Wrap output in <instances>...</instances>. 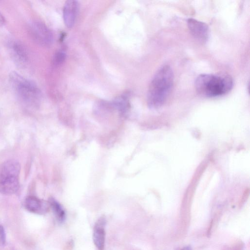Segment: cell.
Returning a JSON list of instances; mask_svg holds the SVG:
<instances>
[{
    "label": "cell",
    "instance_id": "cell-3",
    "mask_svg": "<svg viewBox=\"0 0 250 250\" xmlns=\"http://www.w3.org/2000/svg\"><path fill=\"white\" fill-rule=\"evenodd\" d=\"M9 79L12 88L23 101L32 105L39 102L41 92L33 82L16 72H11Z\"/></svg>",
    "mask_w": 250,
    "mask_h": 250
},
{
    "label": "cell",
    "instance_id": "cell-5",
    "mask_svg": "<svg viewBox=\"0 0 250 250\" xmlns=\"http://www.w3.org/2000/svg\"><path fill=\"white\" fill-rule=\"evenodd\" d=\"M30 32L35 41L43 46L50 45L53 40L52 33L43 23L36 21L30 26Z\"/></svg>",
    "mask_w": 250,
    "mask_h": 250
},
{
    "label": "cell",
    "instance_id": "cell-10",
    "mask_svg": "<svg viewBox=\"0 0 250 250\" xmlns=\"http://www.w3.org/2000/svg\"><path fill=\"white\" fill-rule=\"evenodd\" d=\"M9 47L13 57L17 62L23 64L27 62L28 58L27 51L22 43L13 41L9 43Z\"/></svg>",
    "mask_w": 250,
    "mask_h": 250
},
{
    "label": "cell",
    "instance_id": "cell-1",
    "mask_svg": "<svg viewBox=\"0 0 250 250\" xmlns=\"http://www.w3.org/2000/svg\"><path fill=\"white\" fill-rule=\"evenodd\" d=\"M174 75L168 65L160 68L153 77L147 92V101L151 108L162 106L168 97L173 86Z\"/></svg>",
    "mask_w": 250,
    "mask_h": 250
},
{
    "label": "cell",
    "instance_id": "cell-13",
    "mask_svg": "<svg viewBox=\"0 0 250 250\" xmlns=\"http://www.w3.org/2000/svg\"><path fill=\"white\" fill-rule=\"evenodd\" d=\"M66 54L62 50L57 52L54 58V62L55 64H60L62 63L65 59Z\"/></svg>",
    "mask_w": 250,
    "mask_h": 250
},
{
    "label": "cell",
    "instance_id": "cell-6",
    "mask_svg": "<svg viewBox=\"0 0 250 250\" xmlns=\"http://www.w3.org/2000/svg\"><path fill=\"white\" fill-rule=\"evenodd\" d=\"M188 28L191 34L202 42H206L208 38L209 28L205 23L193 18L187 21Z\"/></svg>",
    "mask_w": 250,
    "mask_h": 250
},
{
    "label": "cell",
    "instance_id": "cell-11",
    "mask_svg": "<svg viewBox=\"0 0 250 250\" xmlns=\"http://www.w3.org/2000/svg\"><path fill=\"white\" fill-rule=\"evenodd\" d=\"M49 204L58 220L60 222H63L65 218V212L62 206L53 198L50 199Z\"/></svg>",
    "mask_w": 250,
    "mask_h": 250
},
{
    "label": "cell",
    "instance_id": "cell-8",
    "mask_svg": "<svg viewBox=\"0 0 250 250\" xmlns=\"http://www.w3.org/2000/svg\"><path fill=\"white\" fill-rule=\"evenodd\" d=\"M106 220L104 217L100 218L96 222L93 233V242L99 250H103L104 247Z\"/></svg>",
    "mask_w": 250,
    "mask_h": 250
},
{
    "label": "cell",
    "instance_id": "cell-12",
    "mask_svg": "<svg viewBox=\"0 0 250 250\" xmlns=\"http://www.w3.org/2000/svg\"><path fill=\"white\" fill-rule=\"evenodd\" d=\"M115 106L122 112L125 111L128 107V102L126 97L122 96L116 99L114 103Z\"/></svg>",
    "mask_w": 250,
    "mask_h": 250
},
{
    "label": "cell",
    "instance_id": "cell-14",
    "mask_svg": "<svg viewBox=\"0 0 250 250\" xmlns=\"http://www.w3.org/2000/svg\"><path fill=\"white\" fill-rule=\"evenodd\" d=\"M6 241V235L4 229L3 227L0 225V246L4 245Z\"/></svg>",
    "mask_w": 250,
    "mask_h": 250
},
{
    "label": "cell",
    "instance_id": "cell-15",
    "mask_svg": "<svg viewBox=\"0 0 250 250\" xmlns=\"http://www.w3.org/2000/svg\"><path fill=\"white\" fill-rule=\"evenodd\" d=\"M5 22V20L3 15L0 12V26L3 25Z\"/></svg>",
    "mask_w": 250,
    "mask_h": 250
},
{
    "label": "cell",
    "instance_id": "cell-2",
    "mask_svg": "<svg viewBox=\"0 0 250 250\" xmlns=\"http://www.w3.org/2000/svg\"><path fill=\"white\" fill-rule=\"evenodd\" d=\"M233 82L230 76L226 75L202 74L195 81V88L200 95L207 97L223 95L232 89Z\"/></svg>",
    "mask_w": 250,
    "mask_h": 250
},
{
    "label": "cell",
    "instance_id": "cell-16",
    "mask_svg": "<svg viewBox=\"0 0 250 250\" xmlns=\"http://www.w3.org/2000/svg\"><path fill=\"white\" fill-rule=\"evenodd\" d=\"M181 250H192L190 246H186L184 247Z\"/></svg>",
    "mask_w": 250,
    "mask_h": 250
},
{
    "label": "cell",
    "instance_id": "cell-7",
    "mask_svg": "<svg viewBox=\"0 0 250 250\" xmlns=\"http://www.w3.org/2000/svg\"><path fill=\"white\" fill-rule=\"evenodd\" d=\"M25 208L30 212L39 214L45 213L48 210L49 204L45 201L33 196L27 197L24 200Z\"/></svg>",
    "mask_w": 250,
    "mask_h": 250
},
{
    "label": "cell",
    "instance_id": "cell-9",
    "mask_svg": "<svg viewBox=\"0 0 250 250\" xmlns=\"http://www.w3.org/2000/svg\"><path fill=\"white\" fill-rule=\"evenodd\" d=\"M78 10V2L74 0H67L64 6L63 16L64 22L67 27H72L75 21Z\"/></svg>",
    "mask_w": 250,
    "mask_h": 250
},
{
    "label": "cell",
    "instance_id": "cell-4",
    "mask_svg": "<svg viewBox=\"0 0 250 250\" xmlns=\"http://www.w3.org/2000/svg\"><path fill=\"white\" fill-rule=\"evenodd\" d=\"M21 166L14 159L4 162L0 167V193L4 195L16 193L19 189Z\"/></svg>",
    "mask_w": 250,
    "mask_h": 250
}]
</instances>
